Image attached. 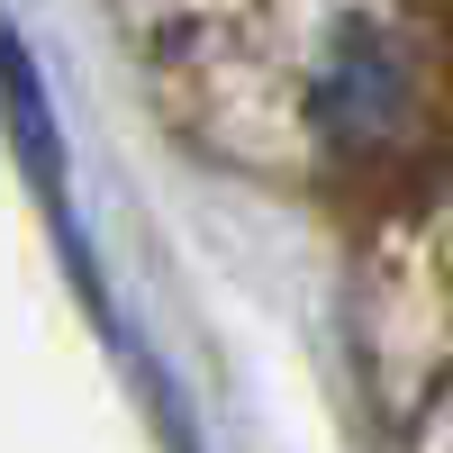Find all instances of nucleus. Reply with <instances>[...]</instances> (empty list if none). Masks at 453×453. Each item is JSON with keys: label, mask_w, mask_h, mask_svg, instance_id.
<instances>
[{"label": "nucleus", "mask_w": 453, "mask_h": 453, "mask_svg": "<svg viewBox=\"0 0 453 453\" xmlns=\"http://www.w3.org/2000/svg\"><path fill=\"white\" fill-rule=\"evenodd\" d=\"M399 100H408V73H399V46L372 19H345L335 27V46L309 82V119L326 145H372L399 127Z\"/></svg>", "instance_id": "nucleus-1"}, {"label": "nucleus", "mask_w": 453, "mask_h": 453, "mask_svg": "<svg viewBox=\"0 0 453 453\" xmlns=\"http://www.w3.org/2000/svg\"><path fill=\"white\" fill-rule=\"evenodd\" d=\"M0 119H10V136H19V164H27V181H36V200H46V218H55L64 254H73V281H82V290H91V309H100V281H91L82 226H73L64 136H55V109H46V91H36V64H27V46H19V27H10V19H0Z\"/></svg>", "instance_id": "nucleus-2"}]
</instances>
